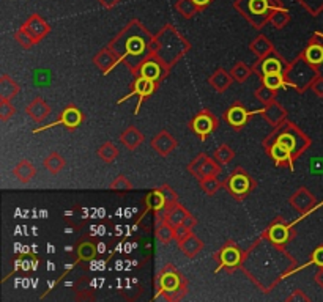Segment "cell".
<instances>
[{"label": "cell", "instance_id": "obj_1", "mask_svg": "<svg viewBox=\"0 0 323 302\" xmlns=\"http://www.w3.org/2000/svg\"><path fill=\"white\" fill-rule=\"evenodd\" d=\"M153 38L143 25L137 21L130 22L109 44L107 47L114 50L120 63L133 72L139 74L142 63L152 55Z\"/></svg>", "mask_w": 323, "mask_h": 302}, {"label": "cell", "instance_id": "obj_2", "mask_svg": "<svg viewBox=\"0 0 323 302\" xmlns=\"http://www.w3.org/2000/svg\"><path fill=\"white\" fill-rule=\"evenodd\" d=\"M188 41L172 27V25H166V27L153 38L152 46V55L161 62V65L169 69L175 65L188 50H189Z\"/></svg>", "mask_w": 323, "mask_h": 302}, {"label": "cell", "instance_id": "obj_3", "mask_svg": "<svg viewBox=\"0 0 323 302\" xmlns=\"http://www.w3.org/2000/svg\"><path fill=\"white\" fill-rule=\"evenodd\" d=\"M275 142L289 148L293 159H296L311 145V139L306 134H303V131L298 129L290 121H284L279 126H276V131L266 139L265 146H270Z\"/></svg>", "mask_w": 323, "mask_h": 302}, {"label": "cell", "instance_id": "obj_4", "mask_svg": "<svg viewBox=\"0 0 323 302\" xmlns=\"http://www.w3.org/2000/svg\"><path fill=\"white\" fill-rule=\"evenodd\" d=\"M317 72V66L311 65L304 55H298L284 71V78L285 82L289 84V87L298 90L300 93H303L306 88H309L312 85V82L318 78Z\"/></svg>", "mask_w": 323, "mask_h": 302}, {"label": "cell", "instance_id": "obj_5", "mask_svg": "<svg viewBox=\"0 0 323 302\" xmlns=\"http://www.w3.org/2000/svg\"><path fill=\"white\" fill-rule=\"evenodd\" d=\"M237 8L241 10L243 14L257 29H260L266 21H270L271 14L275 13L270 0H238Z\"/></svg>", "mask_w": 323, "mask_h": 302}, {"label": "cell", "instance_id": "obj_6", "mask_svg": "<svg viewBox=\"0 0 323 302\" xmlns=\"http://www.w3.org/2000/svg\"><path fill=\"white\" fill-rule=\"evenodd\" d=\"M185 279L175 271L173 265H166L161 271V275H159V287H161V291H164L166 294H170L169 299L172 300L175 293L183 287Z\"/></svg>", "mask_w": 323, "mask_h": 302}, {"label": "cell", "instance_id": "obj_7", "mask_svg": "<svg viewBox=\"0 0 323 302\" xmlns=\"http://www.w3.org/2000/svg\"><path fill=\"white\" fill-rule=\"evenodd\" d=\"M229 192L235 195L237 198H243L246 194H249L251 189L254 187V183L251 180V176L247 175L243 168H237L226 183Z\"/></svg>", "mask_w": 323, "mask_h": 302}, {"label": "cell", "instance_id": "obj_8", "mask_svg": "<svg viewBox=\"0 0 323 302\" xmlns=\"http://www.w3.org/2000/svg\"><path fill=\"white\" fill-rule=\"evenodd\" d=\"M155 90H156V82L155 81H150V79H147V78H140V76H139V78H136V81L133 84V91L130 95H127V96H123L121 99H118L117 104L125 103L127 99H130L133 96H139V103H137L136 110H134V114L137 115L139 114V109H140V106L143 103V99L147 96H150Z\"/></svg>", "mask_w": 323, "mask_h": 302}, {"label": "cell", "instance_id": "obj_9", "mask_svg": "<svg viewBox=\"0 0 323 302\" xmlns=\"http://www.w3.org/2000/svg\"><path fill=\"white\" fill-rule=\"evenodd\" d=\"M218 128V120L216 117L208 112V110H202L201 114H197L192 120H191V129L199 136L202 137V140L211 134L214 129Z\"/></svg>", "mask_w": 323, "mask_h": 302}, {"label": "cell", "instance_id": "obj_10", "mask_svg": "<svg viewBox=\"0 0 323 302\" xmlns=\"http://www.w3.org/2000/svg\"><path fill=\"white\" fill-rule=\"evenodd\" d=\"M82 118H84V115H82V112L78 107L68 106V107L63 109V112L60 114V118L57 121H54L51 124H46L44 128H38L33 133L37 134L40 131H44V129H51V128H54V126H57V124H63L65 128H68V129H76L78 126L82 123Z\"/></svg>", "mask_w": 323, "mask_h": 302}, {"label": "cell", "instance_id": "obj_11", "mask_svg": "<svg viewBox=\"0 0 323 302\" xmlns=\"http://www.w3.org/2000/svg\"><path fill=\"white\" fill-rule=\"evenodd\" d=\"M289 203L292 205V208H295L300 214H308L315 206L317 200L306 187H300L290 197Z\"/></svg>", "mask_w": 323, "mask_h": 302}, {"label": "cell", "instance_id": "obj_12", "mask_svg": "<svg viewBox=\"0 0 323 302\" xmlns=\"http://www.w3.org/2000/svg\"><path fill=\"white\" fill-rule=\"evenodd\" d=\"M178 142L173 137L169 131H159L152 140H150V146L156 151L159 156H169L173 149L177 148Z\"/></svg>", "mask_w": 323, "mask_h": 302}, {"label": "cell", "instance_id": "obj_13", "mask_svg": "<svg viewBox=\"0 0 323 302\" xmlns=\"http://www.w3.org/2000/svg\"><path fill=\"white\" fill-rule=\"evenodd\" d=\"M24 33H27L29 36H30V40L33 41V44L35 43H38V41H41L46 35H47V32H49V25L38 16V14H33L26 24L22 25V29H21Z\"/></svg>", "mask_w": 323, "mask_h": 302}, {"label": "cell", "instance_id": "obj_14", "mask_svg": "<svg viewBox=\"0 0 323 302\" xmlns=\"http://www.w3.org/2000/svg\"><path fill=\"white\" fill-rule=\"evenodd\" d=\"M166 74H167V71H166V68L161 65V62L156 60L153 55H150V57H148V59L142 63V66H140V69H139V74H137V78L140 76V78H147V79H150V81L158 82L161 78H164Z\"/></svg>", "mask_w": 323, "mask_h": 302}, {"label": "cell", "instance_id": "obj_15", "mask_svg": "<svg viewBox=\"0 0 323 302\" xmlns=\"http://www.w3.org/2000/svg\"><path fill=\"white\" fill-rule=\"evenodd\" d=\"M219 261H221V266H218L216 272L221 271L222 268H235L241 263L243 260V255H241V252L240 249H237V246L234 242H229L224 249H222L219 252V255H218Z\"/></svg>", "mask_w": 323, "mask_h": 302}, {"label": "cell", "instance_id": "obj_16", "mask_svg": "<svg viewBox=\"0 0 323 302\" xmlns=\"http://www.w3.org/2000/svg\"><path fill=\"white\" fill-rule=\"evenodd\" d=\"M262 110H254V112H249V110H246L243 106L240 104H234L232 107H229V110L224 114V118L226 121L232 126V128L235 129H240L241 126L247 121V118H249L251 115L254 114H260Z\"/></svg>", "mask_w": 323, "mask_h": 302}, {"label": "cell", "instance_id": "obj_17", "mask_svg": "<svg viewBox=\"0 0 323 302\" xmlns=\"http://www.w3.org/2000/svg\"><path fill=\"white\" fill-rule=\"evenodd\" d=\"M260 114H262L263 120H266L271 126H275V128H276V126H279L281 123H284L285 118H287L285 109L282 107L281 103H278V101H273V103L266 104L262 109Z\"/></svg>", "mask_w": 323, "mask_h": 302}, {"label": "cell", "instance_id": "obj_18", "mask_svg": "<svg viewBox=\"0 0 323 302\" xmlns=\"http://www.w3.org/2000/svg\"><path fill=\"white\" fill-rule=\"evenodd\" d=\"M93 63L96 65V68L107 74L111 69H114L120 62H118V57L114 54V50H111L109 47H104L101 49L99 52H96V55L93 57Z\"/></svg>", "mask_w": 323, "mask_h": 302}, {"label": "cell", "instance_id": "obj_19", "mask_svg": "<svg viewBox=\"0 0 323 302\" xmlns=\"http://www.w3.org/2000/svg\"><path fill=\"white\" fill-rule=\"evenodd\" d=\"M26 114L37 123H41L51 115V107L47 106V103L43 98H35L32 103L26 107Z\"/></svg>", "mask_w": 323, "mask_h": 302}, {"label": "cell", "instance_id": "obj_20", "mask_svg": "<svg viewBox=\"0 0 323 302\" xmlns=\"http://www.w3.org/2000/svg\"><path fill=\"white\" fill-rule=\"evenodd\" d=\"M268 148V153L270 156L273 158V161L276 162V165H282V164H289L290 165V170H293V156L290 153V149L285 148L284 145L275 142V143H271Z\"/></svg>", "mask_w": 323, "mask_h": 302}, {"label": "cell", "instance_id": "obj_21", "mask_svg": "<svg viewBox=\"0 0 323 302\" xmlns=\"http://www.w3.org/2000/svg\"><path fill=\"white\" fill-rule=\"evenodd\" d=\"M232 82H234V78H232L230 71L227 72L226 69H222V68H218V69L210 76V79H208V84H210L218 93L226 91V90L230 87Z\"/></svg>", "mask_w": 323, "mask_h": 302}, {"label": "cell", "instance_id": "obj_22", "mask_svg": "<svg viewBox=\"0 0 323 302\" xmlns=\"http://www.w3.org/2000/svg\"><path fill=\"white\" fill-rule=\"evenodd\" d=\"M178 247H180V250L183 252V254L188 258H195L197 254H201V252H202L204 242L201 241V238H199V236H195L194 233H191L185 239L178 241Z\"/></svg>", "mask_w": 323, "mask_h": 302}, {"label": "cell", "instance_id": "obj_23", "mask_svg": "<svg viewBox=\"0 0 323 302\" xmlns=\"http://www.w3.org/2000/svg\"><path fill=\"white\" fill-rule=\"evenodd\" d=\"M265 238H268L273 244H278V246H282L289 241L290 238V226L289 225H284V223H275L271 225L270 229L265 232Z\"/></svg>", "mask_w": 323, "mask_h": 302}, {"label": "cell", "instance_id": "obj_24", "mask_svg": "<svg viewBox=\"0 0 323 302\" xmlns=\"http://www.w3.org/2000/svg\"><path fill=\"white\" fill-rule=\"evenodd\" d=\"M120 143L128 148V149H136L139 145L143 143V134L136 128V126H128V128L121 133L120 136Z\"/></svg>", "mask_w": 323, "mask_h": 302}, {"label": "cell", "instance_id": "obj_25", "mask_svg": "<svg viewBox=\"0 0 323 302\" xmlns=\"http://www.w3.org/2000/svg\"><path fill=\"white\" fill-rule=\"evenodd\" d=\"M13 175L17 178V181H21L22 184H29L37 175V170L33 167V164L30 161H21L14 168H13Z\"/></svg>", "mask_w": 323, "mask_h": 302}, {"label": "cell", "instance_id": "obj_26", "mask_svg": "<svg viewBox=\"0 0 323 302\" xmlns=\"http://www.w3.org/2000/svg\"><path fill=\"white\" fill-rule=\"evenodd\" d=\"M249 49L253 50V52L262 60L265 57H268L270 54L275 52V47H273L271 41L265 36V35H259L257 38L253 40V43L249 44Z\"/></svg>", "mask_w": 323, "mask_h": 302}, {"label": "cell", "instance_id": "obj_27", "mask_svg": "<svg viewBox=\"0 0 323 302\" xmlns=\"http://www.w3.org/2000/svg\"><path fill=\"white\" fill-rule=\"evenodd\" d=\"M304 59L314 65V66H318L323 63V43L318 41V40H312V43L306 47V50L303 52Z\"/></svg>", "mask_w": 323, "mask_h": 302}, {"label": "cell", "instance_id": "obj_28", "mask_svg": "<svg viewBox=\"0 0 323 302\" xmlns=\"http://www.w3.org/2000/svg\"><path fill=\"white\" fill-rule=\"evenodd\" d=\"M21 91L19 85L10 78V76L4 74L2 78H0V99H5V101H11L14 96H17Z\"/></svg>", "mask_w": 323, "mask_h": 302}, {"label": "cell", "instance_id": "obj_29", "mask_svg": "<svg viewBox=\"0 0 323 302\" xmlns=\"http://www.w3.org/2000/svg\"><path fill=\"white\" fill-rule=\"evenodd\" d=\"M259 66L262 69V74H273V72H284L285 71L284 69V62L279 57L273 55V54L262 59Z\"/></svg>", "mask_w": 323, "mask_h": 302}, {"label": "cell", "instance_id": "obj_30", "mask_svg": "<svg viewBox=\"0 0 323 302\" xmlns=\"http://www.w3.org/2000/svg\"><path fill=\"white\" fill-rule=\"evenodd\" d=\"M221 173V164L216 159H211L210 156L205 159V162L202 164V167L199 168V172L195 173V178L201 181L207 176H218Z\"/></svg>", "mask_w": 323, "mask_h": 302}, {"label": "cell", "instance_id": "obj_31", "mask_svg": "<svg viewBox=\"0 0 323 302\" xmlns=\"http://www.w3.org/2000/svg\"><path fill=\"white\" fill-rule=\"evenodd\" d=\"M262 84L266 85L271 90H281L289 87V84L285 82L284 72H273V74H263L262 78Z\"/></svg>", "mask_w": 323, "mask_h": 302}, {"label": "cell", "instance_id": "obj_32", "mask_svg": "<svg viewBox=\"0 0 323 302\" xmlns=\"http://www.w3.org/2000/svg\"><path fill=\"white\" fill-rule=\"evenodd\" d=\"M145 203H147V210H152V211L158 213V211L166 208V198H164V195L159 189H155L147 195Z\"/></svg>", "mask_w": 323, "mask_h": 302}, {"label": "cell", "instance_id": "obj_33", "mask_svg": "<svg viewBox=\"0 0 323 302\" xmlns=\"http://www.w3.org/2000/svg\"><path fill=\"white\" fill-rule=\"evenodd\" d=\"M118 155H120V151H118V148L112 142H106V143H103L101 146L98 148V156H99V159L104 161L106 164L114 162L118 158Z\"/></svg>", "mask_w": 323, "mask_h": 302}, {"label": "cell", "instance_id": "obj_34", "mask_svg": "<svg viewBox=\"0 0 323 302\" xmlns=\"http://www.w3.org/2000/svg\"><path fill=\"white\" fill-rule=\"evenodd\" d=\"M65 165H66V161L59 153H56V151L44 159V168L47 172H51L52 175H57Z\"/></svg>", "mask_w": 323, "mask_h": 302}, {"label": "cell", "instance_id": "obj_35", "mask_svg": "<svg viewBox=\"0 0 323 302\" xmlns=\"http://www.w3.org/2000/svg\"><path fill=\"white\" fill-rule=\"evenodd\" d=\"M230 74H232L234 81H237V82L243 84V82H246L247 79L251 78L253 69H251L249 66H247L246 63L238 62V63H235V65H234V68L230 69Z\"/></svg>", "mask_w": 323, "mask_h": 302}, {"label": "cell", "instance_id": "obj_36", "mask_svg": "<svg viewBox=\"0 0 323 302\" xmlns=\"http://www.w3.org/2000/svg\"><path fill=\"white\" fill-rule=\"evenodd\" d=\"M156 238L163 244H169L172 241H175V238H173V226L170 223H167V222H158Z\"/></svg>", "mask_w": 323, "mask_h": 302}, {"label": "cell", "instance_id": "obj_37", "mask_svg": "<svg viewBox=\"0 0 323 302\" xmlns=\"http://www.w3.org/2000/svg\"><path fill=\"white\" fill-rule=\"evenodd\" d=\"M234 158H235V151L229 145H221L214 151V159L219 164H229Z\"/></svg>", "mask_w": 323, "mask_h": 302}, {"label": "cell", "instance_id": "obj_38", "mask_svg": "<svg viewBox=\"0 0 323 302\" xmlns=\"http://www.w3.org/2000/svg\"><path fill=\"white\" fill-rule=\"evenodd\" d=\"M221 186H222V183L219 181L218 176H207V178L201 180V189L207 195H214L219 191Z\"/></svg>", "mask_w": 323, "mask_h": 302}, {"label": "cell", "instance_id": "obj_39", "mask_svg": "<svg viewBox=\"0 0 323 302\" xmlns=\"http://www.w3.org/2000/svg\"><path fill=\"white\" fill-rule=\"evenodd\" d=\"M175 8L183 17H192L199 11V7L192 2V0H178Z\"/></svg>", "mask_w": 323, "mask_h": 302}, {"label": "cell", "instance_id": "obj_40", "mask_svg": "<svg viewBox=\"0 0 323 302\" xmlns=\"http://www.w3.org/2000/svg\"><path fill=\"white\" fill-rule=\"evenodd\" d=\"M256 98L260 101L262 104H270L273 101H276V90H271L266 85L262 84V87L259 90H256Z\"/></svg>", "mask_w": 323, "mask_h": 302}, {"label": "cell", "instance_id": "obj_41", "mask_svg": "<svg viewBox=\"0 0 323 302\" xmlns=\"http://www.w3.org/2000/svg\"><path fill=\"white\" fill-rule=\"evenodd\" d=\"M96 255V249L92 242H81L79 247H78V257L79 260H84V261H90L93 260Z\"/></svg>", "mask_w": 323, "mask_h": 302}, {"label": "cell", "instance_id": "obj_42", "mask_svg": "<svg viewBox=\"0 0 323 302\" xmlns=\"http://www.w3.org/2000/svg\"><path fill=\"white\" fill-rule=\"evenodd\" d=\"M158 189L163 192V195H164V198H166V208H164V210H169V208H172L173 205H177V203H178V195H177V192L173 191L170 186L164 184V186H161V187H158Z\"/></svg>", "mask_w": 323, "mask_h": 302}, {"label": "cell", "instance_id": "obj_43", "mask_svg": "<svg viewBox=\"0 0 323 302\" xmlns=\"http://www.w3.org/2000/svg\"><path fill=\"white\" fill-rule=\"evenodd\" d=\"M289 21H290V16H289V13L285 10L275 11V13L271 14V17H270V22L275 25L276 29H284Z\"/></svg>", "mask_w": 323, "mask_h": 302}, {"label": "cell", "instance_id": "obj_44", "mask_svg": "<svg viewBox=\"0 0 323 302\" xmlns=\"http://www.w3.org/2000/svg\"><path fill=\"white\" fill-rule=\"evenodd\" d=\"M13 115H16V109L13 107V104L10 103V101L0 99V120L8 121Z\"/></svg>", "mask_w": 323, "mask_h": 302}, {"label": "cell", "instance_id": "obj_45", "mask_svg": "<svg viewBox=\"0 0 323 302\" xmlns=\"http://www.w3.org/2000/svg\"><path fill=\"white\" fill-rule=\"evenodd\" d=\"M109 187H111L112 191H131V189H133V184H131V181L127 178V176L118 175L117 178L111 183Z\"/></svg>", "mask_w": 323, "mask_h": 302}, {"label": "cell", "instance_id": "obj_46", "mask_svg": "<svg viewBox=\"0 0 323 302\" xmlns=\"http://www.w3.org/2000/svg\"><path fill=\"white\" fill-rule=\"evenodd\" d=\"M208 156L207 155H204V153H201V155H197L189 164H188V172L192 175V176H195V173L199 172V168L202 167V164L205 162V159H207Z\"/></svg>", "mask_w": 323, "mask_h": 302}, {"label": "cell", "instance_id": "obj_47", "mask_svg": "<svg viewBox=\"0 0 323 302\" xmlns=\"http://www.w3.org/2000/svg\"><path fill=\"white\" fill-rule=\"evenodd\" d=\"M191 230L192 229H189V226H186L185 223H180L177 226H173V238H175V241H182L192 233Z\"/></svg>", "mask_w": 323, "mask_h": 302}, {"label": "cell", "instance_id": "obj_48", "mask_svg": "<svg viewBox=\"0 0 323 302\" xmlns=\"http://www.w3.org/2000/svg\"><path fill=\"white\" fill-rule=\"evenodd\" d=\"M14 40H16L22 47H26V49H29V47L33 46V41L30 40V36H29L27 33H24L22 30H17V32L14 33Z\"/></svg>", "mask_w": 323, "mask_h": 302}, {"label": "cell", "instance_id": "obj_49", "mask_svg": "<svg viewBox=\"0 0 323 302\" xmlns=\"http://www.w3.org/2000/svg\"><path fill=\"white\" fill-rule=\"evenodd\" d=\"M317 265L318 268H323V246H318L314 252H312V260L304 266V268H308L309 265Z\"/></svg>", "mask_w": 323, "mask_h": 302}, {"label": "cell", "instance_id": "obj_50", "mask_svg": "<svg viewBox=\"0 0 323 302\" xmlns=\"http://www.w3.org/2000/svg\"><path fill=\"white\" fill-rule=\"evenodd\" d=\"M311 90H312L317 96L323 98V78H321V76H318V78L312 82Z\"/></svg>", "mask_w": 323, "mask_h": 302}, {"label": "cell", "instance_id": "obj_51", "mask_svg": "<svg viewBox=\"0 0 323 302\" xmlns=\"http://www.w3.org/2000/svg\"><path fill=\"white\" fill-rule=\"evenodd\" d=\"M287 300H290V302H296V300H309V296H306L301 290H295L289 297H287Z\"/></svg>", "mask_w": 323, "mask_h": 302}, {"label": "cell", "instance_id": "obj_52", "mask_svg": "<svg viewBox=\"0 0 323 302\" xmlns=\"http://www.w3.org/2000/svg\"><path fill=\"white\" fill-rule=\"evenodd\" d=\"M312 172L314 173L323 172V159H312Z\"/></svg>", "mask_w": 323, "mask_h": 302}, {"label": "cell", "instance_id": "obj_53", "mask_svg": "<svg viewBox=\"0 0 323 302\" xmlns=\"http://www.w3.org/2000/svg\"><path fill=\"white\" fill-rule=\"evenodd\" d=\"M183 223L186 225V226H189V229H194V226H195V223H197V219L189 213L186 217H185V220H183Z\"/></svg>", "mask_w": 323, "mask_h": 302}, {"label": "cell", "instance_id": "obj_54", "mask_svg": "<svg viewBox=\"0 0 323 302\" xmlns=\"http://www.w3.org/2000/svg\"><path fill=\"white\" fill-rule=\"evenodd\" d=\"M314 280L323 288V268H320V269L314 274Z\"/></svg>", "mask_w": 323, "mask_h": 302}, {"label": "cell", "instance_id": "obj_55", "mask_svg": "<svg viewBox=\"0 0 323 302\" xmlns=\"http://www.w3.org/2000/svg\"><path fill=\"white\" fill-rule=\"evenodd\" d=\"M118 2H120V0H99V4H101L103 7H106V8L114 7V5H117Z\"/></svg>", "mask_w": 323, "mask_h": 302}, {"label": "cell", "instance_id": "obj_56", "mask_svg": "<svg viewBox=\"0 0 323 302\" xmlns=\"http://www.w3.org/2000/svg\"><path fill=\"white\" fill-rule=\"evenodd\" d=\"M192 2H194L199 8H204L205 5H208V4H210V0H192Z\"/></svg>", "mask_w": 323, "mask_h": 302}]
</instances>
